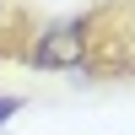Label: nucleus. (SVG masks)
<instances>
[{
	"instance_id": "obj_3",
	"label": "nucleus",
	"mask_w": 135,
	"mask_h": 135,
	"mask_svg": "<svg viewBox=\"0 0 135 135\" xmlns=\"http://www.w3.org/2000/svg\"><path fill=\"white\" fill-rule=\"evenodd\" d=\"M6 32H16V11H11V0H0V38Z\"/></svg>"
},
{
	"instance_id": "obj_2",
	"label": "nucleus",
	"mask_w": 135,
	"mask_h": 135,
	"mask_svg": "<svg viewBox=\"0 0 135 135\" xmlns=\"http://www.w3.org/2000/svg\"><path fill=\"white\" fill-rule=\"evenodd\" d=\"M11 114H22V97L16 92H0V124H11Z\"/></svg>"
},
{
	"instance_id": "obj_1",
	"label": "nucleus",
	"mask_w": 135,
	"mask_h": 135,
	"mask_svg": "<svg viewBox=\"0 0 135 135\" xmlns=\"http://www.w3.org/2000/svg\"><path fill=\"white\" fill-rule=\"evenodd\" d=\"M27 60H32V70H76V65H86L92 60V22L76 16V22L43 27L38 38H32Z\"/></svg>"
}]
</instances>
